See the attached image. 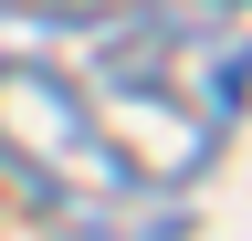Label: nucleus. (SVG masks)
I'll list each match as a JSON object with an SVG mask.
<instances>
[{
  "instance_id": "f257e3e1",
  "label": "nucleus",
  "mask_w": 252,
  "mask_h": 241,
  "mask_svg": "<svg viewBox=\"0 0 252 241\" xmlns=\"http://www.w3.org/2000/svg\"><path fill=\"white\" fill-rule=\"evenodd\" d=\"M0 147H11L21 168H42L53 189H126V158H105V136H94L84 95L42 63H0Z\"/></svg>"
}]
</instances>
